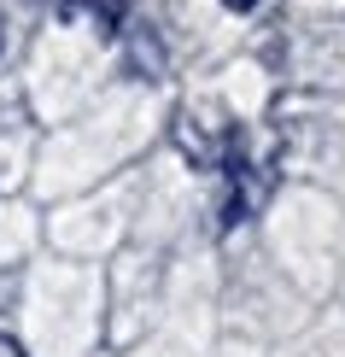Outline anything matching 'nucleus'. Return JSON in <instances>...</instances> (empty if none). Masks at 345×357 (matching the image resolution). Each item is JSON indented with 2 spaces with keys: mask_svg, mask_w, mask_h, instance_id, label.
Here are the masks:
<instances>
[{
  "mask_svg": "<svg viewBox=\"0 0 345 357\" xmlns=\"http://www.w3.org/2000/svg\"><path fill=\"white\" fill-rule=\"evenodd\" d=\"M222 6H229V12H240V18H246V12H258V0H222Z\"/></svg>",
  "mask_w": 345,
  "mask_h": 357,
  "instance_id": "obj_1",
  "label": "nucleus"
},
{
  "mask_svg": "<svg viewBox=\"0 0 345 357\" xmlns=\"http://www.w3.org/2000/svg\"><path fill=\"white\" fill-rule=\"evenodd\" d=\"M0 357H24V346H18V340H6V334H0Z\"/></svg>",
  "mask_w": 345,
  "mask_h": 357,
  "instance_id": "obj_2",
  "label": "nucleus"
},
{
  "mask_svg": "<svg viewBox=\"0 0 345 357\" xmlns=\"http://www.w3.org/2000/svg\"><path fill=\"white\" fill-rule=\"evenodd\" d=\"M0 53H6V12H0Z\"/></svg>",
  "mask_w": 345,
  "mask_h": 357,
  "instance_id": "obj_3",
  "label": "nucleus"
}]
</instances>
